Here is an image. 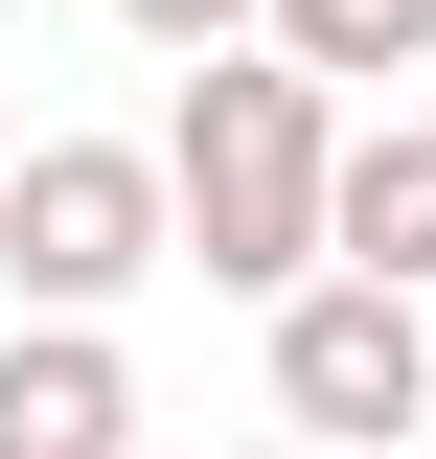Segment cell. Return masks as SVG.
Returning <instances> with one entry per match:
<instances>
[{"mask_svg": "<svg viewBox=\"0 0 436 459\" xmlns=\"http://www.w3.org/2000/svg\"><path fill=\"white\" fill-rule=\"evenodd\" d=\"M161 184H184V276L207 299H299L322 276V184H344V92L299 47H184V115H161Z\"/></svg>", "mask_w": 436, "mask_h": 459, "instance_id": "cell-1", "label": "cell"}, {"mask_svg": "<svg viewBox=\"0 0 436 459\" xmlns=\"http://www.w3.org/2000/svg\"><path fill=\"white\" fill-rule=\"evenodd\" d=\"M138 276H184V184H161V138H23V161H0V299L115 322Z\"/></svg>", "mask_w": 436, "mask_h": 459, "instance_id": "cell-2", "label": "cell"}, {"mask_svg": "<svg viewBox=\"0 0 436 459\" xmlns=\"http://www.w3.org/2000/svg\"><path fill=\"white\" fill-rule=\"evenodd\" d=\"M253 322H275V413H299V437H344V459H368V437H436V299L414 276H344V253H322V276L253 299Z\"/></svg>", "mask_w": 436, "mask_h": 459, "instance_id": "cell-3", "label": "cell"}, {"mask_svg": "<svg viewBox=\"0 0 436 459\" xmlns=\"http://www.w3.org/2000/svg\"><path fill=\"white\" fill-rule=\"evenodd\" d=\"M0 459H138V368H115V322H0Z\"/></svg>", "mask_w": 436, "mask_h": 459, "instance_id": "cell-4", "label": "cell"}, {"mask_svg": "<svg viewBox=\"0 0 436 459\" xmlns=\"http://www.w3.org/2000/svg\"><path fill=\"white\" fill-rule=\"evenodd\" d=\"M322 253H344V276H414V299H436V115H344Z\"/></svg>", "mask_w": 436, "mask_h": 459, "instance_id": "cell-5", "label": "cell"}, {"mask_svg": "<svg viewBox=\"0 0 436 459\" xmlns=\"http://www.w3.org/2000/svg\"><path fill=\"white\" fill-rule=\"evenodd\" d=\"M253 23L322 69V92H414V69H436V0H253Z\"/></svg>", "mask_w": 436, "mask_h": 459, "instance_id": "cell-6", "label": "cell"}, {"mask_svg": "<svg viewBox=\"0 0 436 459\" xmlns=\"http://www.w3.org/2000/svg\"><path fill=\"white\" fill-rule=\"evenodd\" d=\"M115 23H138L161 69H184V47H253V0H115Z\"/></svg>", "mask_w": 436, "mask_h": 459, "instance_id": "cell-7", "label": "cell"}, {"mask_svg": "<svg viewBox=\"0 0 436 459\" xmlns=\"http://www.w3.org/2000/svg\"><path fill=\"white\" fill-rule=\"evenodd\" d=\"M230 459H344V437H299V413H275V437H230Z\"/></svg>", "mask_w": 436, "mask_h": 459, "instance_id": "cell-8", "label": "cell"}, {"mask_svg": "<svg viewBox=\"0 0 436 459\" xmlns=\"http://www.w3.org/2000/svg\"><path fill=\"white\" fill-rule=\"evenodd\" d=\"M0 161H23V115H0Z\"/></svg>", "mask_w": 436, "mask_h": 459, "instance_id": "cell-9", "label": "cell"}]
</instances>
